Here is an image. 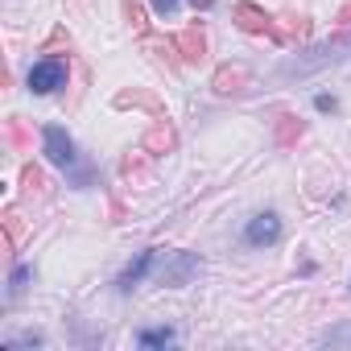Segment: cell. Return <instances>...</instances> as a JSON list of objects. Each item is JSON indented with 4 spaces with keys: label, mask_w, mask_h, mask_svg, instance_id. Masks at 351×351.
Masks as SVG:
<instances>
[{
    "label": "cell",
    "mask_w": 351,
    "mask_h": 351,
    "mask_svg": "<svg viewBox=\"0 0 351 351\" xmlns=\"http://www.w3.org/2000/svg\"><path fill=\"white\" fill-rule=\"evenodd\" d=\"M199 269H203V261H199L195 252H161V256H157V269H153V281L178 289V285H186Z\"/></svg>",
    "instance_id": "obj_1"
},
{
    "label": "cell",
    "mask_w": 351,
    "mask_h": 351,
    "mask_svg": "<svg viewBox=\"0 0 351 351\" xmlns=\"http://www.w3.org/2000/svg\"><path fill=\"white\" fill-rule=\"evenodd\" d=\"M42 153H46L54 165H62V169H71V165L79 161L75 141H71V132H66L62 124H46V128H42Z\"/></svg>",
    "instance_id": "obj_2"
},
{
    "label": "cell",
    "mask_w": 351,
    "mask_h": 351,
    "mask_svg": "<svg viewBox=\"0 0 351 351\" xmlns=\"http://www.w3.org/2000/svg\"><path fill=\"white\" fill-rule=\"evenodd\" d=\"M66 62L62 58H42V62H34V71H29V91L34 95H50V91H58V87H66Z\"/></svg>",
    "instance_id": "obj_3"
},
{
    "label": "cell",
    "mask_w": 351,
    "mask_h": 351,
    "mask_svg": "<svg viewBox=\"0 0 351 351\" xmlns=\"http://www.w3.org/2000/svg\"><path fill=\"white\" fill-rule=\"evenodd\" d=\"M281 240V215L277 211H261L244 223V244L248 248H273Z\"/></svg>",
    "instance_id": "obj_4"
},
{
    "label": "cell",
    "mask_w": 351,
    "mask_h": 351,
    "mask_svg": "<svg viewBox=\"0 0 351 351\" xmlns=\"http://www.w3.org/2000/svg\"><path fill=\"white\" fill-rule=\"evenodd\" d=\"M236 21H240V29H248V34H261V38H281V29L273 25V17H269L265 9H256L252 0H240V5H236Z\"/></svg>",
    "instance_id": "obj_5"
},
{
    "label": "cell",
    "mask_w": 351,
    "mask_h": 351,
    "mask_svg": "<svg viewBox=\"0 0 351 351\" xmlns=\"http://www.w3.org/2000/svg\"><path fill=\"white\" fill-rule=\"evenodd\" d=\"M157 256H161V248H145V252H141V256H136V261H132V265L120 273V281H116V285H120V289H132V285H141V281H145V277L157 269Z\"/></svg>",
    "instance_id": "obj_6"
},
{
    "label": "cell",
    "mask_w": 351,
    "mask_h": 351,
    "mask_svg": "<svg viewBox=\"0 0 351 351\" xmlns=\"http://www.w3.org/2000/svg\"><path fill=\"white\" fill-rule=\"evenodd\" d=\"M178 50H182L191 62L203 58V54H207V38H203V29H199V25H186V29L178 34Z\"/></svg>",
    "instance_id": "obj_7"
},
{
    "label": "cell",
    "mask_w": 351,
    "mask_h": 351,
    "mask_svg": "<svg viewBox=\"0 0 351 351\" xmlns=\"http://www.w3.org/2000/svg\"><path fill=\"white\" fill-rule=\"evenodd\" d=\"M42 343H46L42 330H21V335H9L0 347H5V351H17V347H42Z\"/></svg>",
    "instance_id": "obj_8"
},
{
    "label": "cell",
    "mask_w": 351,
    "mask_h": 351,
    "mask_svg": "<svg viewBox=\"0 0 351 351\" xmlns=\"http://www.w3.org/2000/svg\"><path fill=\"white\" fill-rule=\"evenodd\" d=\"M173 339H178V335H173L169 326H157V330H141V347H169Z\"/></svg>",
    "instance_id": "obj_9"
},
{
    "label": "cell",
    "mask_w": 351,
    "mask_h": 351,
    "mask_svg": "<svg viewBox=\"0 0 351 351\" xmlns=\"http://www.w3.org/2000/svg\"><path fill=\"white\" fill-rule=\"evenodd\" d=\"M29 281H34V269H25V265H21V269H13V281H9V298H21Z\"/></svg>",
    "instance_id": "obj_10"
},
{
    "label": "cell",
    "mask_w": 351,
    "mask_h": 351,
    "mask_svg": "<svg viewBox=\"0 0 351 351\" xmlns=\"http://www.w3.org/2000/svg\"><path fill=\"white\" fill-rule=\"evenodd\" d=\"M236 83H244V71H219V75H215V87H219L223 95H228V91H240Z\"/></svg>",
    "instance_id": "obj_11"
},
{
    "label": "cell",
    "mask_w": 351,
    "mask_h": 351,
    "mask_svg": "<svg viewBox=\"0 0 351 351\" xmlns=\"http://www.w3.org/2000/svg\"><path fill=\"white\" fill-rule=\"evenodd\" d=\"M277 136H281V141H289V136H302V124H298L293 116H281V128H277Z\"/></svg>",
    "instance_id": "obj_12"
},
{
    "label": "cell",
    "mask_w": 351,
    "mask_h": 351,
    "mask_svg": "<svg viewBox=\"0 0 351 351\" xmlns=\"http://www.w3.org/2000/svg\"><path fill=\"white\" fill-rule=\"evenodd\" d=\"M322 343H330V347L351 343V326H335V330H326V335H322Z\"/></svg>",
    "instance_id": "obj_13"
},
{
    "label": "cell",
    "mask_w": 351,
    "mask_h": 351,
    "mask_svg": "<svg viewBox=\"0 0 351 351\" xmlns=\"http://www.w3.org/2000/svg\"><path fill=\"white\" fill-rule=\"evenodd\" d=\"M149 5H153V13H157V17H169L173 9H178V0H149Z\"/></svg>",
    "instance_id": "obj_14"
},
{
    "label": "cell",
    "mask_w": 351,
    "mask_h": 351,
    "mask_svg": "<svg viewBox=\"0 0 351 351\" xmlns=\"http://www.w3.org/2000/svg\"><path fill=\"white\" fill-rule=\"evenodd\" d=\"M314 108H318V112H335V108H339V104H335V99H330V95H318V99H314Z\"/></svg>",
    "instance_id": "obj_15"
}]
</instances>
